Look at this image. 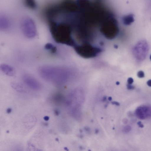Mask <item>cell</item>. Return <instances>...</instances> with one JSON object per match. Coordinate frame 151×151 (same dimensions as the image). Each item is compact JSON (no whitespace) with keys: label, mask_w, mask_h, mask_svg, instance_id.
<instances>
[{"label":"cell","mask_w":151,"mask_h":151,"mask_svg":"<svg viewBox=\"0 0 151 151\" xmlns=\"http://www.w3.org/2000/svg\"><path fill=\"white\" fill-rule=\"evenodd\" d=\"M54 113L55 114L57 115L58 114V111L57 110H55L54 111Z\"/></svg>","instance_id":"7402d4cb"},{"label":"cell","mask_w":151,"mask_h":151,"mask_svg":"<svg viewBox=\"0 0 151 151\" xmlns=\"http://www.w3.org/2000/svg\"><path fill=\"white\" fill-rule=\"evenodd\" d=\"M133 81H134L133 78H129L127 80L128 83L129 84H132L133 82Z\"/></svg>","instance_id":"2e32d148"},{"label":"cell","mask_w":151,"mask_h":151,"mask_svg":"<svg viewBox=\"0 0 151 151\" xmlns=\"http://www.w3.org/2000/svg\"><path fill=\"white\" fill-rule=\"evenodd\" d=\"M138 124L139 125L140 127H142V126H143V125L142 124L141 122H139L138 123Z\"/></svg>","instance_id":"603a6c76"},{"label":"cell","mask_w":151,"mask_h":151,"mask_svg":"<svg viewBox=\"0 0 151 151\" xmlns=\"http://www.w3.org/2000/svg\"><path fill=\"white\" fill-rule=\"evenodd\" d=\"M136 115L141 119H144L151 116V109L149 107H139L136 111Z\"/></svg>","instance_id":"ba28073f"},{"label":"cell","mask_w":151,"mask_h":151,"mask_svg":"<svg viewBox=\"0 0 151 151\" xmlns=\"http://www.w3.org/2000/svg\"><path fill=\"white\" fill-rule=\"evenodd\" d=\"M128 88L129 89H133L134 88V87L132 86L130 84H129L128 85Z\"/></svg>","instance_id":"ac0fdd59"},{"label":"cell","mask_w":151,"mask_h":151,"mask_svg":"<svg viewBox=\"0 0 151 151\" xmlns=\"http://www.w3.org/2000/svg\"><path fill=\"white\" fill-rule=\"evenodd\" d=\"M137 75L139 77L142 78L144 76V73L142 71H140L137 73Z\"/></svg>","instance_id":"9a60e30c"},{"label":"cell","mask_w":151,"mask_h":151,"mask_svg":"<svg viewBox=\"0 0 151 151\" xmlns=\"http://www.w3.org/2000/svg\"><path fill=\"white\" fill-rule=\"evenodd\" d=\"M150 60H151V55H150Z\"/></svg>","instance_id":"cb8c5ba5"},{"label":"cell","mask_w":151,"mask_h":151,"mask_svg":"<svg viewBox=\"0 0 151 151\" xmlns=\"http://www.w3.org/2000/svg\"><path fill=\"white\" fill-rule=\"evenodd\" d=\"M62 69L54 66L45 65L40 67L38 72L40 76L45 81L58 84L63 80Z\"/></svg>","instance_id":"3957f363"},{"label":"cell","mask_w":151,"mask_h":151,"mask_svg":"<svg viewBox=\"0 0 151 151\" xmlns=\"http://www.w3.org/2000/svg\"><path fill=\"white\" fill-rule=\"evenodd\" d=\"M73 47L78 55L86 58L95 57L103 51L100 47L91 45L88 42L77 45Z\"/></svg>","instance_id":"277c9868"},{"label":"cell","mask_w":151,"mask_h":151,"mask_svg":"<svg viewBox=\"0 0 151 151\" xmlns=\"http://www.w3.org/2000/svg\"><path fill=\"white\" fill-rule=\"evenodd\" d=\"M148 85L150 86H151V80H149L147 82Z\"/></svg>","instance_id":"44dd1931"},{"label":"cell","mask_w":151,"mask_h":151,"mask_svg":"<svg viewBox=\"0 0 151 151\" xmlns=\"http://www.w3.org/2000/svg\"><path fill=\"white\" fill-rule=\"evenodd\" d=\"M99 31L105 38L112 40L118 35L119 31L118 22L113 15L108 12L100 24Z\"/></svg>","instance_id":"7a4b0ae2"},{"label":"cell","mask_w":151,"mask_h":151,"mask_svg":"<svg viewBox=\"0 0 151 151\" xmlns=\"http://www.w3.org/2000/svg\"><path fill=\"white\" fill-rule=\"evenodd\" d=\"M147 50L148 46L146 42H140L134 48V55L137 59L142 60L145 57Z\"/></svg>","instance_id":"8992f818"},{"label":"cell","mask_w":151,"mask_h":151,"mask_svg":"<svg viewBox=\"0 0 151 151\" xmlns=\"http://www.w3.org/2000/svg\"><path fill=\"white\" fill-rule=\"evenodd\" d=\"M23 80L25 83L29 88L34 90H38L41 87L40 83L35 78L28 75L23 76Z\"/></svg>","instance_id":"52a82bcc"},{"label":"cell","mask_w":151,"mask_h":151,"mask_svg":"<svg viewBox=\"0 0 151 151\" xmlns=\"http://www.w3.org/2000/svg\"><path fill=\"white\" fill-rule=\"evenodd\" d=\"M21 27L22 32L26 37L32 38L37 33L36 26L33 20L29 17L24 18L22 21Z\"/></svg>","instance_id":"5b68a950"},{"label":"cell","mask_w":151,"mask_h":151,"mask_svg":"<svg viewBox=\"0 0 151 151\" xmlns=\"http://www.w3.org/2000/svg\"><path fill=\"white\" fill-rule=\"evenodd\" d=\"M24 4L27 7L30 9H35L37 7L36 4L34 0H26L25 1Z\"/></svg>","instance_id":"4fadbf2b"},{"label":"cell","mask_w":151,"mask_h":151,"mask_svg":"<svg viewBox=\"0 0 151 151\" xmlns=\"http://www.w3.org/2000/svg\"><path fill=\"white\" fill-rule=\"evenodd\" d=\"M122 20L124 24L129 25L134 21L133 16L132 14H130L124 16L123 17Z\"/></svg>","instance_id":"8fae6325"},{"label":"cell","mask_w":151,"mask_h":151,"mask_svg":"<svg viewBox=\"0 0 151 151\" xmlns=\"http://www.w3.org/2000/svg\"><path fill=\"white\" fill-rule=\"evenodd\" d=\"M130 130V127H127L124 128V132H128Z\"/></svg>","instance_id":"e0dca14e"},{"label":"cell","mask_w":151,"mask_h":151,"mask_svg":"<svg viewBox=\"0 0 151 151\" xmlns=\"http://www.w3.org/2000/svg\"><path fill=\"white\" fill-rule=\"evenodd\" d=\"M48 22L50 32L56 42L73 47L77 45L72 36V29L69 22L65 21Z\"/></svg>","instance_id":"6da1fadb"},{"label":"cell","mask_w":151,"mask_h":151,"mask_svg":"<svg viewBox=\"0 0 151 151\" xmlns=\"http://www.w3.org/2000/svg\"><path fill=\"white\" fill-rule=\"evenodd\" d=\"M49 119V116H45L44 117V119L45 121H48Z\"/></svg>","instance_id":"ffe728a7"},{"label":"cell","mask_w":151,"mask_h":151,"mask_svg":"<svg viewBox=\"0 0 151 151\" xmlns=\"http://www.w3.org/2000/svg\"><path fill=\"white\" fill-rule=\"evenodd\" d=\"M0 69L5 74L9 76L14 74V69L12 66L6 64H2L0 66Z\"/></svg>","instance_id":"9c48e42d"},{"label":"cell","mask_w":151,"mask_h":151,"mask_svg":"<svg viewBox=\"0 0 151 151\" xmlns=\"http://www.w3.org/2000/svg\"><path fill=\"white\" fill-rule=\"evenodd\" d=\"M45 48L52 53H55L57 51V48L54 45L50 43H47L45 46Z\"/></svg>","instance_id":"7c38bea8"},{"label":"cell","mask_w":151,"mask_h":151,"mask_svg":"<svg viewBox=\"0 0 151 151\" xmlns=\"http://www.w3.org/2000/svg\"><path fill=\"white\" fill-rule=\"evenodd\" d=\"M9 22L8 19L4 16H2L0 18V28L2 29H6L9 27Z\"/></svg>","instance_id":"30bf717a"},{"label":"cell","mask_w":151,"mask_h":151,"mask_svg":"<svg viewBox=\"0 0 151 151\" xmlns=\"http://www.w3.org/2000/svg\"><path fill=\"white\" fill-rule=\"evenodd\" d=\"M12 109L11 108H8L7 109L6 111L8 114L10 113L11 112Z\"/></svg>","instance_id":"d6986e66"},{"label":"cell","mask_w":151,"mask_h":151,"mask_svg":"<svg viewBox=\"0 0 151 151\" xmlns=\"http://www.w3.org/2000/svg\"><path fill=\"white\" fill-rule=\"evenodd\" d=\"M12 86L13 88L17 91H23V88L19 84L14 83L12 84Z\"/></svg>","instance_id":"5bb4252c"}]
</instances>
